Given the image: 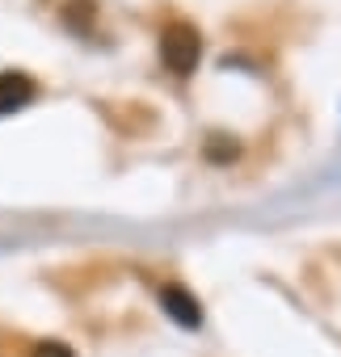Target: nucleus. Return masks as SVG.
<instances>
[{"label": "nucleus", "instance_id": "obj_1", "mask_svg": "<svg viewBox=\"0 0 341 357\" xmlns=\"http://www.w3.org/2000/svg\"><path fill=\"white\" fill-rule=\"evenodd\" d=\"M160 59H164L168 72L190 76V72L198 68V59H203V38H198V30L186 26V22L164 26V34H160Z\"/></svg>", "mask_w": 341, "mask_h": 357}, {"label": "nucleus", "instance_id": "obj_2", "mask_svg": "<svg viewBox=\"0 0 341 357\" xmlns=\"http://www.w3.org/2000/svg\"><path fill=\"white\" fill-rule=\"evenodd\" d=\"M34 101V80L26 72H5L0 76V118H9Z\"/></svg>", "mask_w": 341, "mask_h": 357}, {"label": "nucleus", "instance_id": "obj_3", "mask_svg": "<svg viewBox=\"0 0 341 357\" xmlns=\"http://www.w3.org/2000/svg\"><path fill=\"white\" fill-rule=\"evenodd\" d=\"M160 307L173 315L177 324H186V328H198V324H203V307H198L194 294L182 290V286H164V290H160Z\"/></svg>", "mask_w": 341, "mask_h": 357}, {"label": "nucleus", "instance_id": "obj_4", "mask_svg": "<svg viewBox=\"0 0 341 357\" xmlns=\"http://www.w3.org/2000/svg\"><path fill=\"white\" fill-rule=\"evenodd\" d=\"M207 160H236V143L232 139H219V143L211 139L207 143Z\"/></svg>", "mask_w": 341, "mask_h": 357}, {"label": "nucleus", "instance_id": "obj_5", "mask_svg": "<svg viewBox=\"0 0 341 357\" xmlns=\"http://www.w3.org/2000/svg\"><path fill=\"white\" fill-rule=\"evenodd\" d=\"M34 357H76V353H72L64 340H43V344L34 349Z\"/></svg>", "mask_w": 341, "mask_h": 357}]
</instances>
